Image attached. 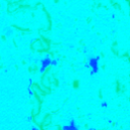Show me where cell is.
Instances as JSON below:
<instances>
[{"mask_svg":"<svg viewBox=\"0 0 130 130\" xmlns=\"http://www.w3.org/2000/svg\"><path fill=\"white\" fill-rule=\"evenodd\" d=\"M51 60H52V59H51L50 57H48V56L45 57V58H43V59L41 60V63H40V64H41V65H40V71H41V72H44V71L51 65Z\"/></svg>","mask_w":130,"mask_h":130,"instance_id":"cell-1","label":"cell"},{"mask_svg":"<svg viewBox=\"0 0 130 130\" xmlns=\"http://www.w3.org/2000/svg\"><path fill=\"white\" fill-rule=\"evenodd\" d=\"M101 106H102V108H107V107H108V102L103 101V102L101 103Z\"/></svg>","mask_w":130,"mask_h":130,"instance_id":"cell-2","label":"cell"}]
</instances>
